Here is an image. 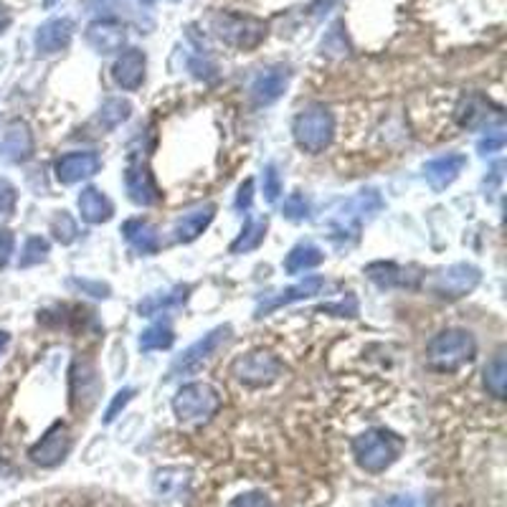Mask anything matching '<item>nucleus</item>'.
<instances>
[{
	"instance_id": "obj_1",
	"label": "nucleus",
	"mask_w": 507,
	"mask_h": 507,
	"mask_svg": "<svg viewBox=\"0 0 507 507\" xmlns=\"http://www.w3.org/2000/svg\"><path fill=\"white\" fill-rule=\"evenodd\" d=\"M477 353V342L470 332L444 330L426 345V358L437 370H460L467 366Z\"/></svg>"
},
{
	"instance_id": "obj_2",
	"label": "nucleus",
	"mask_w": 507,
	"mask_h": 507,
	"mask_svg": "<svg viewBox=\"0 0 507 507\" xmlns=\"http://www.w3.org/2000/svg\"><path fill=\"white\" fill-rule=\"evenodd\" d=\"M399 449H401L399 439L389 431H380V429H373V431H366V434L353 439L355 461L370 474L389 470L399 457Z\"/></svg>"
},
{
	"instance_id": "obj_3",
	"label": "nucleus",
	"mask_w": 507,
	"mask_h": 507,
	"mask_svg": "<svg viewBox=\"0 0 507 507\" xmlns=\"http://www.w3.org/2000/svg\"><path fill=\"white\" fill-rule=\"evenodd\" d=\"M221 409V399L218 393L208 386V383H188L177 390L173 399V411L180 421L188 424H203L208 421L216 411Z\"/></svg>"
},
{
	"instance_id": "obj_4",
	"label": "nucleus",
	"mask_w": 507,
	"mask_h": 507,
	"mask_svg": "<svg viewBox=\"0 0 507 507\" xmlns=\"http://www.w3.org/2000/svg\"><path fill=\"white\" fill-rule=\"evenodd\" d=\"M295 140L307 153H322L332 140L335 132V119L325 106H309L295 119Z\"/></svg>"
},
{
	"instance_id": "obj_5",
	"label": "nucleus",
	"mask_w": 507,
	"mask_h": 507,
	"mask_svg": "<svg viewBox=\"0 0 507 507\" xmlns=\"http://www.w3.org/2000/svg\"><path fill=\"white\" fill-rule=\"evenodd\" d=\"M213 31L218 38H224L228 46L254 48L267 35V25L257 18H248V15L218 13V15H213Z\"/></svg>"
},
{
	"instance_id": "obj_6",
	"label": "nucleus",
	"mask_w": 507,
	"mask_h": 507,
	"mask_svg": "<svg viewBox=\"0 0 507 507\" xmlns=\"http://www.w3.org/2000/svg\"><path fill=\"white\" fill-rule=\"evenodd\" d=\"M284 373L282 360L269 353H248L234 363V376L251 389H264L279 380Z\"/></svg>"
},
{
	"instance_id": "obj_7",
	"label": "nucleus",
	"mask_w": 507,
	"mask_h": 507,
	"mask_svg": "<svg viewBox=\"0 0 507 507\" xmlns=\"http://www.w3.org/2000/svg\"><path fill=\"white\" fill-rule=\"evenodd\" d=\"M228 332H231V328L224 325V328H216V330H211L208 335H203L201 340H196L190 348H186L183 353L177 355L176 363L170 368V373L177 376V373H190V370H196L203 360H208V358L221 348V342H226Z\"/></svg>"
},
{
	"instance_id": "obj_8",
	"label": "nucleus",
	"mask_w": 507,
	"mask_h": 507,
	"mask_svg": "<svg viewBox=\"0 0 507 507\" xmlns=\"http://www.w3.org/2000/svg\"><path fill=\"white\" fill-rule=\"evenodd\" d=\"M69 429H66V424L56 421V424L51 426L46 434L41 437V441H38L35 447H31L28 457H31L35 464H41V467H54V464L64 461V457L69 454Z\"/></svg>"
},
{
	"instance_id": "obj_9",
	"label": "nucleus",
	"mask_w": 507,
	"mask_h": 507,
	"mask_svg": "<svg viewBox=\"0 0 507 507\" xmlns=\"http://www.w3.org/2000/svg\"><path fill=\"white\" fill-rule=\"evenodd\" d=\"M480 279H482V274H480L477 267H472V264H454V267H449V269L439 274L434 289L441 297H464L472 292L474 287L480 284Z\"/></svg>"
},
{
	"instance_id": "obj_10",
	"label": "nucleus",
	"mask_w": 507,
	"mask_h": 507,
	"mask_svg": "<svg viewBox=\"0 0 507 507\" xmlns=\"http://www.w3.org/2000/svg\"><path fill=\"white\" fill-rule=\"evenodd\" d=\"M322 287H325V279H322V277H307V279L292 284V287H287L282 292L261 297L259 307H257V318L269 315L271 309H279V307L284 305H292V302H299V299H307V297L319 295Z\"/></svg>"
},
{
	"instance_id": "obj_11",
	"label": "nucleus",
	"mask_w": 507,
	"mask_h": 507,
	"mask_svg": "<svg viewBox=\"0 0 507 507\" xmlns=\"http://www.w3.org/2000/svg\"><path fill=\"white\" fill-rule=\"evenodd\" d=\"M99 167H102L99 155L89 153V150L61 155L59 160H56V177H59V183H64V186H71V183H79V180L96 176Z\"/></svg>"
},
{
	"instance_id": "obj_12",
	"label": "nucleus",
	"mask_w": 507,
	"mask_h": 507,
	"mask_svg": "<svg viewBox=\"0 0 507 507\" xmlns=\"http://www.w3.org/2000/svg\"><path fill=\"white\" fill-rule=\"evenodd\" d=\"M125 186H127V196L137 206H153L160 198L150 167L145 166L142 160H137V157L130 160V166L125 170Z\"/></svg>"
},
{
	"instance_id": "obj_13",
	"label": "nucleus",
	"mask_w": 507,
	"mask_h": 507,
	"mask_svg": "<svg viewBox=\"0 0 507 507\" xmlns=\"http://www.w3.org/2000/svg\"><path fill=\"white\" fill-rule=\"evenodd\" d=\"M287 84H289V71H287V66H267L251 82V96H254V102L259 106H267L284 95Z\"/></svg>"
},
{
	"instance_id": "obj_14",
	"label": "nucleus",
	"mask_w": 507,
	"mask_h": 507,
	"mask_svg": "<svg viewBox=\"0 0 507 507\" xmlns=\"http://www.w3.org/2000/svg\"><path fill=\"white\" fill-rule=\"evenodd\" d=\"M34 155V135L25 122H13L3 132L0 140V157L8 163H25Z\"/></svg>"
},
{
	"instance_id": "obj_15",
	"label": "nucleus",
	"mask_w": 507,
	"mask_h": 507,
	"mask_svg": "<svg viewBox=\"0 0 507 507\" xmlns=\"http://www.w3.org/2000/svg\"><path fill=\"white\" fill-rule=\"evenodd\" d=\"M74 35V21L71 18H51L35 31V48L38 54H59L69 46Z\"/></svg>"
},
{
	"instance_id": "obj_16",
	"label": "nucleus",
	"mask_w": 507,
	"mask_h": 507,
	"mask_svg": "<svg viewBox=\"0 0 507 507\" xmlns=\"http://www.w3.org/2000/svg\"><path fill=\"white\" fill-rule=\"evenodd\" d=\"M112 76L115 82L125 89V92H135L140 89L145 82V54L140 48H127L112 66Z\"/></svg>"
},
{
	"instance_id": "obj_17",
	"label": "nucleus",
	"mask_w": 507,
	"mask_h": 507,
	"mask_svg": "<svg viewBox=\"0 0 507 507\" xmlns=\"http://www.w3.org/2000/svg\"><path fill=\"white\" fill-rule=\"evenodd\" d=\"M464 167H467V157H464V155H444V157H437V160L426 163L424 177L426 183L434 190H444L460 177V173Z\"/></svg>"
},
{
	"instance_id": "obj_18",
	"label": "nucleus",
	"mask_w": 507,
	"mask_h": 507,
	"mask_svg": "<svg viewBox=\"0 0 507 507\" xmlns=\"http://www.w3.org/2000/svg\"><path fill=\"white\" fill-rule=\"evenodd\" d=\"M86 44L96 54H117L125 46V25L117 21H95L86 28Z\"/></svg>"
},
{
	"instance_id": "obj_19",
	"label": "nucleus",
	"mask_w": 507,
	"mask_h": 507,
	"mask_svg": "<svg viewBox=\"0 0 507 507\" xmlns=\"http://www.w3.org/2000/svg\"><path fill=\"white\" fill-rule=\"evenodd\" d=\"M122 234H125L127 244H130L137 254L150 257V254H157V251H160V234H157V228H155L150 221L130 218L127 224L122 226Z\"/></svg>"
},
{
	"instance_id": "obj_20",
	"label": "nucleus",
	"mask_w": 507,
	"mask_h": 507,
	"mask_svg": "<svg viewBox=\"0 0 507 507\" xmlns=\"http://www.w3.org/2000/svg\"><path fill=\"white\" fill-rule=\"evenodd\" d=\"M79 213L86 224H106L115 216V206L106 198L102 190L84 188L79 193Z\"/></svg>"
},
{
	"instance_id": "obj_21",
	"label": "nucleus",
	"mask_w": 507,
	"mask_h": 507,
	"mask_svg": "<svg viewBox=\"0 0 507 507\" xmlns=\"http://www.w3.org/2000/svg\"><path fill=\"white\" fill-rule=\"evenodd\" d=\"M213 213H216V206H213V203H206V206H198L196 211L186 213L176 224V228H173L177 241H183V244L196 241L213 221Z\"/></svg>"
},
{
	"instance_id": "obj_22",
	"label": "nucleus",
	"mask_w": 507,
	"mask_h": 507,
	"mask_svg": "<svg viewBox=\"0 0 507 507\" xmlns=\"http://www.w3.org/2000/svg\"><path fill=\"white\" fill-rule=\"evenodd\" d=\"M188 292L190 287L177 284V287H173L170 292H157V295H150L147 299H142L140 307H137V312H140L142 318H153V315L167 312V309H173V307L183 305V302L188 299Z\"/></svg>"
},
{
	"instance_id": "obj_23",
	"label": "nucleus",
	"mask_w": 507,
	"mask_h": 507,
	"mask_svg": "<svg viewBox=\"0 0 507 507\" xmlns=\"http://www.w3.org/2000/svg\"><path fill=\"white\" fill-rule=\"evenodd\" d=\"M322 259H325L322 248L315 247V244H299V247H295L287 254L284 271H287V274H299V271L312 269V267L322 264Z\"/></svg>"
},
{
	"instance_id": "obj_24",
	"label": "nucleus",
	"mask_w": 507,
	"mask_h": 507,
	"mask_svg": "<svg viewBox=\"0 0 507 507\" xmlns=\"http://www.w3.org/2000/svg\"><path fill=\"white\" fill-rule=\"evenodd\" d=\"M487 109H490V105L484 102L482 96H464L460 106H457V122H460V127L474 130L477 125H482L484 119H487Z\"/></svg>"
},
{
	"instance_id": "obj_25",
	"label": "nucleus",
	"mask_w": 507,
	"mask_h": 507,
	"mask_svg": "<svg viewBox=\"0 0 507 507\" xmlns=\"http://www.w3.org/2000/svg\"><path fill=\"white\" fill-rule=\"evenodd\" d=\"M267 237V221L264 218H248L247 226L241 228L238 238L231 244V254H247L259 247Z\"/></svg>"
},
{
	"instance_id": "obj_26",
	"label": "nucleus",
	"mask_w": 507,
	"mask_h": 507,
	"mask_svg": "<svg viewBox=\"0 0 507 507\" xmlns=\"http://www.w3.org/2000/svg\"><path fill=\"white\" fill-rule=\"evenodd\" d=\"M366 271L368 277H370L378 287H406V284H411L406 269L396 267V264H390V261L389 264H386V261H376V264H370Z\"/></svg>"
},
{
	"instance_id": "obj_27",
	"label": "nucleus",
	"mask_w": 507,
	"mask_h": 507,
	"mask_svg": "<svg viewBox=\"0 0 507 507\" xmlns=\"http://www.w3.org/2000/svg\"><path fill=\"white\" fill-rule=\"evenodd\" d=\"M484 386L487 390L495 396V399H502L505 396V386H507V363H505V353L492 355V360L484 366Z\"/></svg>"
},
{
	"instance_id": "obj_28",
	"label": "nucleus",
	"mask_w": 507,
	"mask_h": 507,
	"mask_svg": "<svg viewBox=\"0 0 507 507\" xmlns=\"http://www.w3.org/2000/svg\"><path fill=\"white\" fill-rule=\"evenodd\" d=\"M132 115V105L127 99H106L102 109H99V125L105 127V130H115L119 127L125 119H130Z\"/></svg>"
},
{
	"instance_id": "obj_29",
	"label": "nucleus",
	"mask_w": 507,
	"mask_h": 507,
	"mask_svg": "<svg viewBox=\"0 0 507 507\" xmlns=\"http://www.w3.org/2000/svg\"><path fill=\"white\" fill-rule=\"evenodd\" d=\"M176 340L173 330L167 325H153L140 335V350L150 353V350H167Z\"/></svg>"
},
{
	"instance_id": "obj_30",
	"label": "nucleus",
	"mask_w": 507,
	"mask_h": 507,
	"mask_svg": "<svg viewBox=\"0 0 507 507\" xmlns=\"http://www.w3.org/2000/svg\"><path fill=\"white\" fill-rule=\"evenodd\" d=\"M51 234L61 244H71V241H76V237H79V226H76V221L71 218L69 213L59 211L54 216V221H51Z\"/></svg>"
},
{
	"instance_id": "obj_31",
	"label": "nucleus",
	"mask_w": 507,
	"mask_h": 507,
	"mask_svg": "<svg viewBox=\"0 0 507 507\" xmlns=\"http://www.w3.org/2000/svg\"><path fill=\"white\" fill-rule=\"evenodd\" d=\"M48 254V241L46 238L41 237H31L28 241H25L24 247V254H21V261H18V267H34V264H38V261L46 259Z\"/></svg>"
},
{
	"instance_id": "obj_32",
	"label": "nucleus",
	"mask_w": 507,
	"mask_h": 507,
	"mask_svg": "<svg viewBox=\"0 0 507 507\" xmlns=\"http://www.w3.org/2000/svg\"><path fill=\"white\" fill-rule=\"evenodd\" d=\"M261 186H264V198H267V203L279 201V196H282V176H279V170H277V167L274 166L264 167Z\"/></svg>"
},
{
	"instance_id": "obj_33",
	"label": "nucleus",
	"mask_w": 507,
	"mask_h": 507,
	"mask_svg": "<svg viewBox=\"0 0 507 507\" xmlns=\"http://www.w3.org/2000/svg\"><path fill=\"white\" fill-rule=\"evenodd\" d=\"M282 213L289 221H305L309 216V201L305 198V193H292L287 201H284Z\"/></svg>"
},
{
	"instance_id": "obj_34",
	"label": "nucleus",
	"mask_w": 507,
	"mask_h": 507,
	"mask_svg": "<svg viewBox=\"0 0 507 507\" xmlns=\"http://www.w3.org/2000/svg\"><path fill=\"white\" fill-rule=\"evenodd\" d=\"M15 203H18V193L13 188L5 177H0V221L11 218L15 211Z\"/></svg>"
},
{
	"instance_id": "obj_35",
	"label": "nucleus",
	"mask_w": 507,
	"mask_h": 507,
	"mask_svg": "<svg viewBox=\"0 0 507 507\" xmlns=\"http://www.w3.org/2000/svg\"><path fill=\"white\" fill-rule=\"evenodd\" d=\"M507 142V132L502 127H497V130H490L484 135L482 140L477 142V150L480 155H492V153H500L502 147H505Z\"/></svg>"
},
{
	"instance_id": "obj_36",
	"label": "nucleus",
	"mask_w": 507,
	"mask_h": 507,
	"mask_svg": "<svg viewBox=\"0 0 507 507\" xmlns=\"http://www.w3.org/2000/svg\"><path fill=\"white\" fill-rule=\"evenodd\" d=\"M228 507H274V502L264 492H247V495L234 497Z\"/></svg>"
},
{
	"instance_id": "obj_37",
	"label": "nucleus",
	"mask_w": 507,
	"mask_h": 507,
	"mask_svg": "<svg viewBox=\"0 0 507 507\" xmlns=\"http://www.w3.org/2000/svg\"><path fill=\"white\" fill-rule=\"evenodd\" d=\"M132 396H135V389H122V390H119L117 396H115V401L109 403V409H106V416H105L106 424H112V421L117 419L119 411H122V409H125V406L132 401Z\"/></svg>"
},
{
	"instance_id": "obj_38",
	"label": "nucleus",
	"mask_w": 507,
	"mask_h": 507,
	"mask_svg": "<svg viewBox=\"0 0 507 507\" xmlns=\"http://www.w3.org/2000/svg\"><path fill=\"white\" fill-rule=\"evenodd\" d=\"M13 247H15V237L8 228H0V269L11 261Z\"/></svg>"
},
{
	"instance_id": "obj_39",
	"label": "nucleus",
	"mask_w": 507,
	"mask_h": 507,
	"mask_svg": "<svg viewBox=\"0 0 507 507\" xmlns=\"http://www.w3.org/2000/svg\"><path fill=\"white\" fill-rule=\"evenodd\" d=\"M325 312H338L340 318H353V315H358V299L355 297H348V305L345 302H340V305H330V307H325Z\"/></svg>"
},
{
	"instance_id": "obj_40",
	"label": "nucleus",
	"mask_w": 507,
	"mask_h": 507,
	"mask_svg": "<svg viewBox=\"0 0 507 507\" xmlns=\"http://www.w3.org/2000/svg\"><path fill=\"white\" fill-rule=\"evenodd\" d=\"M251 198H254V183L251 180H247L241 188H238V198H237V208H241V211H247L248 206H251Z\"/></svg>"
},
{
	"instance_id": "obj_41",
	"label": "nucleus",
	"mask_w": 507,
	"mask_h": 507,
	"mask_svg": "<svg viewBox=\"0 0 507 507\" xmlns=\"http://www.w3.org/2000/svg\"><path fill=\"white\" fill-rule=\"evenodd\" d=\"M74 284H76V287H82V289H86V292H92V297L109 295V289H106L105 284H99V282H82V279H74Z\"/></svg>"
},
{
	"instance_id": "obj_42",
	"label": "nucleus",
	"mask_w": 507,
	"mask_h": 507,
	"mask_svg": "<svg viewBox=\"0 0 507 507\" xmlns=\"http://www.w3.org/2000/svg\"><path fill=\"white\" fill-rule=\"evenodd\" d=\"M389 507H416V505H413L411 497H396V500H390Z\"/></svg>"
},
{
	"instance_id": "obj_43",
	"label": "nucleus",
	"mask_w": 507,
	"mask_h": 507,
	"mask_svg": "<svg viewBox=\"0 0 507 507\" xmlns=\"http://www.w3.org/2000/svg\"><path fill=\"white\" fill-rule=\"evenodd\" d=\"M5 345H8V332H0V353H3Z\"/></svg>"
},
{
	"instance_id": "obj_44",
	"label": "nucleus",
	"mask_w": 507,
	"mask_h": 507,
	"mask_svg": "<svg viewBox=\"0 0 507 507\" xmlns=\"http://www.w3.org/2000/svg\"><path fill=\"white\" fill-rule=\"evenodd\" d=\"M54 3H56V0H44V5H46V8H51Z\"/></svg>"
},
{
	"instance_id": "obj_45",
	"label": "nucleus",
	"mask_w": 507,
	"mask_h": 507,
	"mask_svg": "<svg viewBox=\"0 0 507 507\" xmlns=\"http://www.w3.org/2000/svg\"><path fill=\"white\" fill-rule=\"evenodd\" d=\"M140 3H142V5H153L155 0H140Z\"/></svg>"
},
{
	"instance_id": "obj_46",
	"label": "nucleus",
	"mask_w": 507,
	"mask_h": 507,
	"mask_svg": "<svg viewBox=\"0 0 507 507\" xmlns=\"http://www.w3.org/2000/svg\"><path fill=\"white\" fill-rule=\"evenodd\" d=\"M5 24H8V21H0V31H3V28H5Z\"/></svg>"
}]
</instances>
